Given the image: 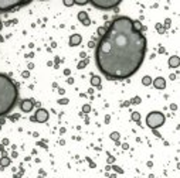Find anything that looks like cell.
I'll use <instances>...</instances> for the list:
<instances>
[{"mask_svg": "<svg viewBox=\"0 0 180 178\" xmlns=\"http://www.w3.org/2000/svg\"><path fill=\"white\" fill-rule=\"evenodd\" d=\"M142 83H143L145 86H149V85L152 83V78H150L149 75H146V76H143V78H142Z\"/></svg>", "mask_w": 180, "mask_h": 178, "instance_id": "obj_15", "label": "cell"}, {"mask_svg": "<svg viewBox=\"0 0 180 178\" xmlns=\"http://www.w3.org/2000/svg\"><path fill=\"white\" fill-rule=\"evenodd\" d=\"M1 27H3V24H1V21H0V30H1Z\"/></svg>", "mask_w": 180, "mask_h": 178, "instance_id": "obj_31", "label": "cell"}, {"mask_svg": "<svg viewBox=\"0 0 180 178\" xmlns=\"http://www.w3.org/2000/svg\"><path fill=\"white\" fill-rule=\"evenodd\" d=\"M156 30L159 32H163L164 30H163V27H162V24H156Z\"/></svg>", "mask_w": 180, "mask_h": 178, "instance_id": "obj_23", "label": "cell"}, {"mask_svg": "<svg viewBox=\"0 0 180 178\" xmlns=\"http://www.w3.org/2000/svg\"><path fill=\"white\" fill-rule=\"evenodd\" d=\"M9 165H10V158H9V157H6V156H4V157H1V158H0V167H3V168H4V167H9Z\"/></svg>", "mask_w": 180, "mask_h": 178, "instance_id": "obj_13", "label": "cell"}, {"mask_svg": "<svg viewBox=\"0 0 180 178\" xmlns=\"http://www.w3.org/2000/svg\"><path fill=\"white\" fill-rule=\"evenodd\" d=\"M132 103H140V97H135V99H132Z\"/></svg>", "mask_w": 180, "mask_h": 178, "instance_id": "obj_25", "label": "cell"}, {"mask_svg": "<svg viewBox=\"0 0 180 178\" xmlns=\"http://www.w3.org/2000/svg\"><path fill=\"white\" fill-rule=\"evenodd\" d=\"M146 54V37L133 28V20L116 17L101 37L95 60L108 79H128L138 72Z\"/></svg>", "mask_w": 180, "mask_h": 178, "instance_id": "obj_1", "label": "cell"}, {"mask_svg": "<svg viewBox=\"0 0 180 178\" xmlns=\"http://www.w3.org/2000/svg\"><path fill=\"white\" fill-rule=\"evenodd\" d=\"M91 4L97 9L109 10V9L116 7L118 4H121V0H91Z\"/></svg>", "mask_w": 180, "mask_h": 178, "instance_id": "obj_4", "label": "cell"}, {"mask_svg": "<svg viewBox=\"0 0 180 178\" xmlns=\"http://www.w3.org/2000/svg\"><path fill=\"white\" fill-rule=\"evenodd\" d=\"M29 75H30V72H29V71L23 72V76H24V78H29Z\"/></svg>", "mask_w": 180, "mask_h": 178, "instance_id": "obj_27", "label": "cell"}, {"mask_svg": "<svg viewBox=\"0 0 180 178\" xmlns=\"http://www.w3.org/2000/svg\"><path fill=\"white\" fill-rule=\"evenodd\" d=\"M111 139H112V140H115V141H118V140H119V133H118V131L111 133Z\"/></svg>", "mask_w": 180, "mask_h": 178, "instance_id": "obj_17", "label": "cell"}, {"mask_svg": "<svg viewBox=\"0 0 180 178\" xmlns=\"http://www.w3.org/2000/svg\"><path fill=\"white\" fill-rule=\"evenodd\" d=\"M4 148H3V144H0V151H3Z\"/></svg>", "mask_w": 180, "mask_h": 178, "instance_id": "obj_30", "label": "cell"}, {"mask_svg": "<svg viewBox=\"0 0 180 178\" xmlns=\"http://www.w3.org/2000/svg\"><path fill=\"white\" fill-rule=\"evenodd\" d=\"M152 83H153V86H155L156 89H164V88H166V81H164V78H162V76H158L156 79H153Z\"/></svg>", "mask_w": 180, "mask_h": 178, "instance_id": "obj_8", "label": "cell"}, {"mask_svg": "<svg viewBox=\"0 0 180 178\" xmlns=\"http://www.w3.org/2000/svg\"><path fill=\"white\" fill-rule=\"evenodd\" d=\"M18 91L7 75L0 74V116L7 114L16 105Z\"/></svg>", "mask_w": 180, "mask_h": 178, "instance_id": "obj_2", "label": "cell"}, {"mask_svg": "<svg viewBox=\"0 0 180 178\" xmlns=\"http://www.w3.org/2000/svg\"><path fill=\"white\" fill-rule=\"evenodd\" d=\"M1 144H3V146H6V144H9V140H7V139H4V140H3V143H1Z\"/></svg>", "mask_w": 180, "mask_h": 178, "instance_id": "obj_28", "label": "cell"}, {"mask_svg": "<svg viewBox=\"0 0 180 178\" xmlns=\"http://www.w3.org/2000/svg\"><path fill=\"white\" fill-rule=\"evenodd\" d=\"M21 4H24V3L20 0H0V12H9Z\"/></svg>", "mask_w": 180, "mask_h": 178, "instance_id": "obj_5", "label": "cell"}, {"mask_svg": "<svg viewBox=\"0 0 180 178\" xmlns=\"http://www.w3.org/2000/svg\"><path fill=\"white\" fill-rule=\"evenodd\" d=\"M64 4H65L67 7H71V6L75 4V1H74V0H64Z\"/></svg>", "mask_w": 180, "mask_h": 178, "instance_id": "obj_19", "label": "cell"}, {"mask_svg": "<svg viewBox=\"0 0 180 178\" xmlns=\"http://www.w3.org/2000/svg\"><path fill=\"white\" fill-rule=\"evenodd\" d=\"M82 41V37L80 34H72L71 37H70V45L71 47H77V45H80Z\"/></svg>", "mask_w": 180, "mask_h": 178, "instance_id": "obj_9", "label": "cell"}, {"mask_svg": "<svg viewBox=\"0 0 180 178\" xmlns=\"http://www.w3.org/2000/svg\"><path fill=\"white\" fill-rule=\"evenodd\" d=\"M179 64H180V58L177 55H173V57L169 58V66H170V68H177Z\"/></svg>", "mask_w": 180, "mask_h": 178, "instance_id": "obj_11", "label": "cell"}, {"mask_svg": "<svg viewBox=\"0 0 180 178\" xmlns=\"http://www.w3.org/2000/svg\"><path fill=\"white\" fill-rule=\"evenodd\" d=\"M133 28H135L136 31H142V30H143V26H142V23H140V21L133 20Z\"/></svg>", "mask_w": 180, "mask_h": 178, "instance_id": "obj_14", "label": "cell"}, {"mask_svg": "<svg viewBox=\"0 0 180 178\" xmlns=\"http://www.w3.org/2000/svg\"><path fill=\"white\" fill-rule=\"evenodd\" d=\"M48 117H50V114L46 109H38V110L35 112V114L31 117V120L38 122V123H46V122L48 120Z\"/></svg>", "mask_w": 180, "mask_h": 178, "instance_id": "obj_6", "label": "cell"}, {"mask_svg": "<svg viewBox=\"0 0 180 178\" xmlns=\"http://www.w3.org/2000/svg\"><path fill=\"white\" fill-rule=\"evenodd\" d=\"M164 120H166V117H164L163 113H160V112H150L146 116V126L153 130L159 129L160 126L164 125Z\"/></svg>", "mask_w": 180, "mask_h": 178, "instance_id": "obj_3", "label": "cell"}, {"mask_svg": "<svg viewBox=\"0 0 180 178\" xmlns=\"http://www.w3.org/2000/svg\"><path fill=\"white\" fill-rule=\"evenodd\" d=\"M91 85L92 86H98L101 85V78H99L98 75H94V76H91Z\"/></svg>", "mask_w": 180, "mask_h": 178, "instance_id": "obj_12", "label": "cell"}, {"mask_svg": "<svg viewBox=\"0 0 180 178\" xmlns=\"http://www.w3.org/2000/svg\"><path fill=\"white\" fill-rule=\"evenodd\" d=\"M64 74H65V75H70L71 72H70V69H65V71H64Z\"/></svg>", "mask_w": 180, "mask_h": 178, "instance_id": "obj_29", "label": "cell"}, {"mask_svg": "<svg viewBox=\"0 0 180 178\" xmlns=\"http://www.w3.org/2000/svg\"><path fill=\"white\" fill-rule=\"evenodd\" d=\"M0 129H1V127H0Z\"/></svg>", "mask_w": 180, "mask_h": 178, "instance_id": "obj_32", "label": "cell"}, {"mask_svg": "<svg viewBox=\"0 0 180 178\" xmlns=\"http://www.w3.org/2000/svg\"><path fill=\"white\" fill-rule=\"evenodd\" d=\"M33 108H34V102L31 99H24V100H21V103H20V109H21L24 113L31 112Z\"/></svg>", "mask_w": 180, "mask_h": 178, "instance_id": "obj_7", "label": "cell"}, {"mask_svg": "<svg viewBox=\"0 0 180 178\" xmlns=\"http://www.w3.org/2000/svg\"><path fill=\"white\" fill-rule=\"evenodd\" d=\"M78 20L81 21L84 26H89V24H91V20L88 18L87 12H80V13H78Z\"/></svg>", "mask_w": 180, "mask_h": 178, "instance_id": "obj_10", "label": "cell"}, {"mask_svg": "<svg viewBox=\"0 0 180 178\" xmlns=\"http://www.w3.org/2000/svg\"><path fill=\"white\" fill-rule=\"evenodd\" d=\"M58 103H60V105H67V103H68V99H60Z\"/></svg>", "mask_w": 180, "mask_h": 178, "instance_id": "obj_24", "label": "cell"}, {"mask_svg": "<svg viewBox=\"0 0 180 178\" xmlns=\"http://www.w3.org/2000/svg\"><path fill=\"white\" fill-rule=\"evenodd\" d=\"M82 112H84V113H89V112H91V106H89V105H84V106H82Z\"/></svg>", "mask_w": 180, "mask_h": 178, "instance_id": "obj_18", "label": "cell"}, {"mask_svg": "<svg viewBox=\"0 0 180 178\" xmlns=\"http://www.w3.org/2000/svg\"><path fill=\"white\" fill-rule=\"evenodd\" d=\"M112 170L116 171V173H119V174H122V173H123V170H122L121 167H118V165H112Z\"/></svg>", "mask_w": 180, "mask_h": 178, "instance_id": "obj_20", "label": "cell"}, {"mask_svg": "<svg viewBox=\"0 0 180 178\" xmlns=\"http://www.w3.org/2000/svg\"><path fill=\"white\" fill-rule=\"evenodd\" d=\"M114 161H115V160H114V157H112V156H109V157H108V162H109V164H112Z\"/></svg>", "mask_w": 180, "mask_h": 178, "instance_id": "obj_26", "label": "cell"}, {"mask_svg": "<svg viewBox=\"0 0 180 178\" xmlns=\"http://www.w3.org/2000/svg\"><path fill=\"white\" fill-rule=\"evenodd\" d=\"M105 32H106V28H105V27H98V34L101 35V37H102Z\"/></svg>", "mask_w": 180, "mask_h": 178, "instance_id": "obj_21", "label": "cell"}, {"mask_svg": "<svg viewBox=\"0 0 180 178\" xmlns=\"http://www.w3.org/2000/svg\"><path fill=\"white\" fill-rule=\"evenodd\" d=\"M132 120L139 123V120H140V114L138 113V112H133V113H132Z\"/></svg>", "mask_w": 180, "mask_h": 178, "instance_id": "obj_16", "label": "cell"}, {"mask_svg": "<svg viewBox=\"0 0 180 178\" xmlns=\"http://www.w3.org/2000/svg\"><path fill=\"white\" fill-rule=\"evenodd\" d=\"M87 64H88V61L85 60V61H81L80 64H78V69H82V68H85L87 66Z\"/></svg>", "mask_w": 180, "mask_h": 178, "instance_id": "obj_22", "label": "cell"}]
</instances>
